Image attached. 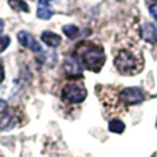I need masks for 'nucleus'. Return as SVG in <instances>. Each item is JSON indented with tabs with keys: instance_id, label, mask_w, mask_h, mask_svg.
Wrapping results in <instances>:
<instances>
[{
	"instance_id": "nucleus-3",
	"label": "nucleus",
	"mask_w": 157,
	"mask_h": 157,
	"mask_svg": "<svg viewBox=\"0 0 157 157\" xmlns=\"http://www.w3.org/2000/svg\"><path fill=\"white\" fill-rule=\"evenodd\" d=\"M62 97L71 103H80L86 99L87 91L81 84L77 83H69L63 87L62 90Z\"/></svg>"
},
{
	"instance_id": "nucleus-11",
	"label": "nucleus",
	"mask_w": 157,
	"mask_h": 157,
	"mask_svg": "<svg viewBox=\"0 0 157 157\" xmlns=\"http://www.w3.org/2000/svg\"><path fill=\"white\" fill-rule=\"evenodd\" d=\"M8 4L17 11H24V13H29V7L25 2L22 0H8Z\"/></svg>"
},
{
	"instance_id": "nucleus-5",
	"label": "nucleus",
	"mask_w": 157,
	"mask_h": 157,
	"mask_svg": "<svg viewBox=\"0 0 157 157\" xmlns=\"http://www.w3.org/2000/svg\"><path fill=\"white\" fill-rule=\"evenodd\" d=\"M63 71L68 76L71 77H76V76H80L81 72H83V66L81 63L78 62V59L73 55H69V57L65 58L63 61Z\"/></svg>"
},
{
	"instance_id": "nucleus-8",
	"label": "nucleus",
	"mask_w": 157,
	"mask_h": 157,
	"mask_svg": "<svg viewBox=\"0 0 157 157\" xmlns=\"http://www.w3.org/2000/svg\"><path fill=\"white\" fill-rule=\"evenodd\" d=\"M41 40L47 44L48 47H58L61 44V37L54 32H50V30H46V32L41 33Z\"/></svg>"
},
{
	"instance_id": "nucleus-2",
	"label": "nucleus",
	"mask_w": 157,
	"mask_h": 157,
	"mask_svg": "<svg viewBox=\"0 0 157 157\" xmlns=\"http://www.w3.org/2000/svg\"><path fill=\"white\" fill-rule=\"evenodd\" d=\"M114 65H116L117 71L120 73H123V75L132 73L136 69V58L130 51L123 50V51H120L117 54L116 59H114Z\"/></svg>"
},
{
	"instance_id": "nucleus-19",
	"label": "nucleus",
	"mask_w": 157,
	"mask_h": 157,
	"mask_svg": "<svg viewBox=\"0 0 157 157\" xmlns=\"http://www.w3.org/2000/svg\"><path fill=\"white\" fill-rule=\"evenodd\" d=\"M149 2H150V3H156L157 0H149Z\"/></svg>"
},
{
	"instance_id": "nucleus-1",
	"label": "nucleus",
	"mask_w": 157,
	"mask_h": 157,
	"mask_svg": "<svg viewBox=\"0 0 157 157\" xmlns=\"http://www.w3.org/2000/svg\"><path fill=\"white\" fill-rule=\"evenodd\" d=\"M83 62L87 69L99 72L105 62V52L99 47H90L83 52Z\"/></svg>"
},
{
	"instance_id": "nucleus-16",
	"label": "nucleus",
	"mask_w": 157,
	"mask_h": 157,
	"mask_svg": "<svg viewBox=\"0 0 157 157\" xmlns=\"http://www.w3.org/2000/svg\"><path fill=\"white\" fill-rule=\"evenodd\" d=\"M6 109H7V102L3 101V99H0V113L6 112Z\"/></svg>"
},
{
	"instance_id": "nucleus-15",
	"label": "nucleus",
	"mask_w": 157,
	"mask_h": 157,
	"mask_svg": "<svg viewBox=\"0 0 157 157\" xmlns=\"http://www.w3.org/2000/svg\"><path fill=\"white\" fill-rule=\"evenodd\" d=\"M149 11H150V14H152V15L157 19V4H152V6H150Z\"/></svg>"
},
{
	"instance_id": "nucleus-13",
	"label": "nucleus",
	"mask_w": 157,
	"mask_h": 157,
	"mask_svg": "<svg viewBox=\"0 0 157 157\" xmlns=\"http://www.w3.org/2000/svg\"><path fill=\"white\" fill-rule=\"evenodd\" d=\"M62 30L69 39H75L78 35V28L75 26V25H65Z\"/></svg>"
},
{
	"instance_id": "nucleus-17",
	"label": "nucleus",
	"mask_w": 157,
	"mask_h": 157,
	"mask_svg": "<svg viewBox=\"0 0 157 157\" xmlns=\"http://www.w3.org/2000/svg\"><path fill=\"white\" fill-rule=\"evenodd\" d=\"M4 80V69H3V66L0 65V83Z\"/></svg>"
},
{
	"instance_id": "nucleus-14",
	"label": "nucleus",
	"mask_w": 157,
	"mask_h": 157,
	"mask_svg": "<svg viewBox=\"0 0 157 157\" xmlns=\"http://www.w3.org/2000/svg\"><path fill=\"white\" fill-rule=\"evenodd\" d=\"M10 46V37L4 36V37H0V52H3L7 47Z\"/></svg>"
},
{
	"instance_id": "nucleus-20",
	"label": "nucleus",
	"mask_w": 157,
	"mask_h": 157,
	"mask_svg": "<svg viewBox=\"0 0 157 157\" xmlns=\"http://www.w3.org/2000/svg\"><path fill=\"white\" fill-rule=\"evenodd\" d=\"M117 2H124V0H117Z\"/></svg>"
},
{
	"instance_id": "nucleus-18",
	"label": "nucleus",
	"mask_w": 157,
	"mask_h": 157,
	"mask_svg": "<svg viewBox=\"0 0 157 157\" xmlns=\"http://www.w3.org/2000/svg\"><path fill=\"white\" fill-rule=\"evenodd\" d=\"M3 29H4V21H3V19H0V33L3 32Z\"/></svg>"
},
{
	"instance_id": "nucleus-9",
	"label": "nucleus",
	"mask_w": 157,
	"mask_h": 157,
	"mask_svg": "<svg viewBox=\"0 0 157 157\" xmlns=\"http://www.w3.org/2000/svg\"><path fill=\"white\" fill-rule=\"evenodd\" d=\"M37 17L40 19H50L52 17V11L50 10V7H48V2H46V0H39Z\"/></svg>"
},
{
	"instance_id": "nucleus-4",
	"label": "nucleus",
	"mask_w": 157,
	"mask_h": 157,
	"mask_svg": "<svg viewBox=\"0 0 157 157\" xmlns=\"http://www.w3.org/2000/svg\"><path fill=\"white\" fill-rule=\"evenodd\" d=\"M120 99L128 106H134V105H139L141 102H144L145 99V94L142 91V88L139 87H128L124 88L120 94Z\"/></svg>"
},
{
	"instance_id": "nucleus-21",
	"label": "nucleus",
	"mask_w": 157,
	"mask_h": 157,
	"mask_svg": "<svg viewBox=\"0 0 157 157\" xmlns=\"http://www.w3.org/2000/svg\"><path fill=\"white\" fill-rule=\"evenodd\" d=\"M46 2H51V0H46Z\"/></svg>"
},
{
	"instance_id": "nucleus-7",
	"label": "nucleus",
	"mask_w": 157,
	"mask_h": 157,
	"mask_svg": "<svg viewBox=\"0 0 157 157\" xmlns=\"http://www.w3.org/2000/svg\"><path fill=\"white\" fill-rule=\"evenodd\" d=\"M141 33H142V39H144L145 41L152 43V44L157 43V29H156V26L153 24L146 22V24L142 26V32Z\"/></svg>"
},
{
	"instance_id": "nucleus-6",
	"label": "nucleus",
	"mask_w": 157,
	"mask_h": 157,
	"mask_svg": "<svg viewBox=\"0 0 157 157\" xmlns=\"http://www.w3.org/2000/svg\"><path fill=\"white\" fill-rule=\"evenodd\" d=\"M17 37H18L19 43H21L24 47H26V48L32 50V51H35V52H40L41 51L40 43H39L37 40H35V37H33L29 32H26V30H21Z\"/></svg>"
},
{
	"instance_id": "nucleus-10",
	"label": "nucleus",
	"mask_w": 157,
	"mask_h": 157,
	"mask_svg": "<svg viewBox=\"0 0 157 157\" xmlns=\"http://www.w3.org/2000/svg\"><path fill=\"white\" fill-rule=\"evenodd\" d=\"M124 128H125V124L119 119H114L109 123V131H112V132L121 134L123 131H124Z\"/></svg>"
},
{
	"instance_id": "nucleus-12",
	"label": "nucleus",
	"mask_w": 157,
	"mask_h": 157,
	"mask_svg": "<svg viewBox=\"0 0 157 157\" xmlns=\"http://www.w3.org/2000/svg\"><path fill=\"white\" fill-rule=\"evenodd\" d=\"M14 124H15L14 117L11 116V114H7V116H4L0 120V130H10Z\"/></svg>"
}]
</instances>
